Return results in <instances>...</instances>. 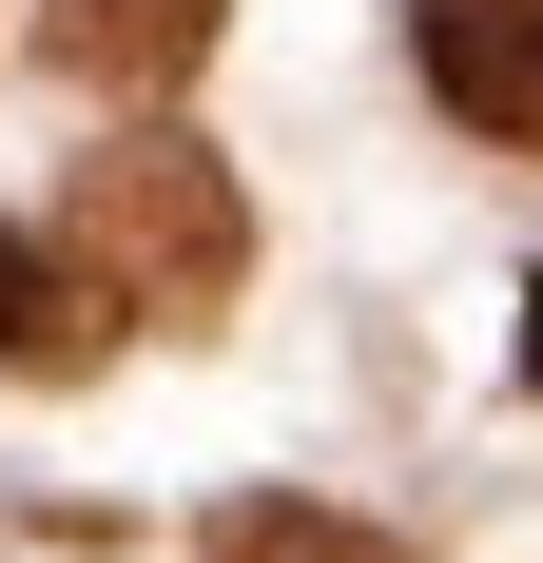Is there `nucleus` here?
<instances>
[{
    "instance_id": "1",
    "label": "nucleus",
    "mask_w": 543,
    "mask_h": 563,
    "mask_svg": "<svg viewBox=\"0 0 543 563\" xmlns=\"http://www.w3.org/2000/svg\"><path fill=\"white\" fill-rule=\"evenodd\" d=\"M58 253H78L117 311L195 331V311H233V273H253V214H233V175L195 156V136H98L78 195H58Z\"/></svg>"
},
{
    "instance_id": "2",
    "label": "nucleus",
    "mask_w": 543,
    "mask_h": 563,
    "mask_svg": "<svg viewBox=\"0 0 543 563\" xmlns=\"http://www.w3.org/2000/svg\"><path fill=\"white\" fill-rule=\"evenodd\" d=\"M408 40H428V98L486 156H543V0H408Z\"/></svg>"
},
{
    "instance_id": "3",
    "label": "nucleus",
    "mask_w": 543,
    "mask_h": 563,
    "mask_svg": "<svg viewBox=\"0 0 543 563\" xmlns=\"http://www.w3.org/2000/svg\"><path fill=\"white\" fill-rule=\"evenodd\" d=\"M40 58L98 78V98H175L214 58V0H40Z\"/></svg>"
},
{
    "instance_id": "4",
    "label": "nucleus",
    "mask_w": 543,
    "mask_h": 563,
    "mask_svg": "<svg viewBox=\"0 0 543 563\" xmlns=\"http://www.w3.org/2000/svg\"><path fill=\"white\" fill-rule=\"evenodd\" d=\"M117 350V291L58 253V233H0V369H40V389H78Z\"/></svg>"
},
{
    "instance_id": "5",
    "label": "nucleus",
    "mask_w": 543,
    "mask_h": 563,
    "mask_svg": "<svg viewBox=\"0 0 543 563\" xmlns=\"http://www.w3.org/2000/svg\"><path fill=\"white\" fill-rule=\"evenodd\" d=\"M214 563H388V544H369V525H330V506H233Z\"/></svg>"
},
{
    "instance_id": "6",
    "label": "nucleus",
    "mask_w": 543,
    "mask_h": 563,
    "mask_svg": "<svg viewBox=\"0 0 543 563\" xmlns=\"http://www.w3.org/2000/svg\"><path fill=\"white\" fill-rule=\"evenodd\" d=\"M524 389H543V291H524Z\"/></svg>"
}]
</instances>
